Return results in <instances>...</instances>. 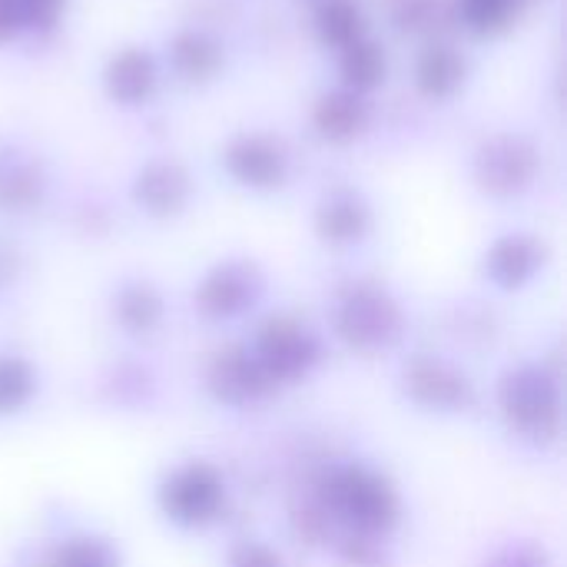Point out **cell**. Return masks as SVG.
Instances as JSON below:
<instances>
[{
  "label": "cell",
  "instance_id": "1",
  "mask_svg": "<svg viewBox=\"0 0 567 567\" xmlns=\"http://www.w3.org/2000/svg\"><path fill=\"white\" fill-rule=\"evenodd\" d=\"M319 508L329 522L342 525L349 535L359 538H385L402 515L395 488L365 465H342L332 468L319 482Z\"/></svg>",
  "mask_w": 567,
  "mask_h": 567
},
{
  "label": "cell",
  "instance_id": "9",
  "mask_svg": "<svg viewBox=\"0 0 567 567\" xmlns=\"http://www.w3.org/2000/svg\"><path fill=\"white\" fill-rule=\"evenodd\" d=\"M259 292H262L259 269L252 262H246V259H226V262L213 266L203 276L193 299H196V309L206 319L226 322V319H236L246 309H252Z\"/></svg>",
  "mask_w": 567,
  "mask_h": 567
},
{
  "label": "cell",
  "instance_id": "18",
  "mask_svg": "<svg viewBox=\"0 0 567 567\" xmlns=\"http://www.w3.org/2000/svg\"><path fill=\"white\" fill-rule=\"evenodd\" d=\"M468 80V60L452 43H429L415 60V86L425 100H452Z\"/></svg>",
  "mask_w": 567,
  "mask_h": 567
},
{
  "label": "cell",
  "instance_id": "27",
  "mask_svg": "<svg viewBox=\"0 0 567 567\" xmlns=\"http://www.w3.org/2000/svg\"><path fill=\"white\" fill-rule=\"evenodd\" d=\"M229 567H282V558L262 542H239L229 551Z\"/></svg>",
  "mask_w": 567,
  "mask_h": 567
},
{
  "label": "cell",
  "instance_id": "29",
  "mask_svg": "<svg viewBox=\"0 0 567 567\" xmlns=\"http://www.w3.org/2000/svg\"><path fill=\"white\" fill-rule=\"evenodd\" d=\"M20 30H23V20H20L17 0H0V47L10 43Z\"/></svg>",
  "mask_w": 567,
  "mask_h": 567
},
{
  "label": "cell",
  "instance_id": "4",
  "mask_svg": "<svg viewBox=\"0 0 567 567\" xmlns=\"http://www.w3.org/2000/svg\"><path fill=\"white\" fill-rule=\"evenodd\" d=\"M538 150L522 133H495L472 156V179L492 199H515L538 179Z\"/></svg>",
  "mask_w": 567,
  "mask_h": 567
},
{
  "label": "cell",
  "instance_id": "23",
  "mask_svg": "<svg viewBox=\"0 0 567 567\" xmlns=\"http://www.w3.org/2000/svg\"><path fill=\"white\" fill-rule=\"evenodd\" d=\"M462 23L478 37H495L508 30L518 17V0H458Z\"/></svg>",
  "mask_w": 567,
  "mask_h": 567
},
{
  "label": "cell",
  "instance_id": "22",
  "mask_svg": "<svg viewBox=\"0 0 567 567\" xmlns=\"http://www.w3.org/2000/svg\"><path fill=\"white\" fill-rule=\"evenodd\" d=\"M43 567H120V555L103 538H70L47 555Z\"/></svg>",
  "mask_w": 567,
  "mask_h": 567
},
{
  "label": "cell",
  "instance_id": "3",
  "mask_svg": "<svg viewBox=\"0 0 567 567\" xmlns=\"http://www.w3.org/2000/svg\"><path fill=\"white\" fill-rule=\"evenodd\" d=\"M498 409L512 432L532 442H551L561 432V385L542 365H522L498 385Z\"/></svg>",
  "mask_w": 567,
  "mask_h": 567
},
{
  "label": "cell",
  "instance_id": "12",
  "mask_svg": "<svg viewBox=\"0 0 567 567\" xmlns=\"http://www.w3.org/2000/svg\"><path fill=\"white\" fill-rule=\"evenodd\" d=\"M100 83H103V93H106L110 103H116L123 110H136V106H146L156 96L159 63L146 47H136V43L120 47L103 63Z\"/></svg>",
  "mask_w": 567,
  "mask_h": 567
},
{
  "label": "cell",
  "instance_id": "20",
  "mask_svg": "<svg viewBox=\"0 0 567 567\" xmlns=\"http://www.w3.org/2000/svg\"><path fill=\"white\" fill-rule=\"evenodd\" d=\"M163 296L150 282H123L113 296V319L126 336H150L163 322Z\"/></svg>",
  "mask_w": 567,
  "mask_h": 567
},
{
  "label": "cell",
  "instance_id": "13",
  "mask_svg": "<svg viewBox=\"0 0 567 567\" xmlns=\"http://www.w3.org/2000/svg\"><path fill=\"white\" fill-rule=\"evenodd\" d=\"M312 226H316V236L326 246L346 249V246H355V243H362L369 236V229H372V206L365 203V196L359 189L336 186V189H329L319 199Z\"/></svg>",
  "mask_w": 567,
  "mask_h": 567
},
{
  "label": "cell",
  "instance_id": "21",
  "mask_svg": "<svg viewBox=\"0 0 567 567\" xmlns=\"http://www.w3.org/2000/svg\"><path fill=\"white\" fill-rule=\"evenodd\" d=\"M316 33L329 50H342L355 40H362L365 30V13L355 0H319L316 7Z\"/></svg>",
  "mask_w": 567,
  "mask_h": 567
},
{
  "label": "cell",
  "instance_id": "7",
  "mask_svg": "<svg viewBox=\"0 0 567 567\" xmlns=\"http://www.w3.org/2000/svg\"><path fill=\"white\" fill-rule=\"evenodd\" d=\"M223 169L229 179L252 193H276L289 183V153L269 133H236L223 146Z\"/></svg>",
  "mask_w": 567,
  "mask_h": 567
},
{
  "label": "cell",
  "instance_id": "17",
  "mask_svg": "<svg viewBox=\"0 0 567 567\" xmlns=\"http://www.w3.org/2000/svg\"><path fill=\"white\" fill-rule=\"evenodd\" d=\"M166 56H169V70L189 86H203L216 80L223 70V43L213 33L196 30V27L176 30L169 37Z\"/></svg>",
  "mask_w": 567,
  "mask_h": 567
},
{
  "label": "cell",
  "instance_id": "8",
  "mask_svg": "<svg viewBox=\"0 0 567 567\" xmlns=\"http://www.w3.org/2000/svg\"><path fill=\"white\" fill-rule=\"evenodd\" d=\"M319 352H322L319 339L289 316H272L269 322H262L252 346V355L259 359V365L269 372L276 385L306 379L309 369L319 362Z\"/></svg>",
  "mask_w": 567,
  "mask_h": 567
},
{
  "label": "cell",
  "instance_id": "10",
  "mask_svg": "<svg viewBox=\"0 0 567 567\" xmlns=\"http://www.w3.org/2000/svg\"><path fill=\"white\" fill-rule=\"evenodd\" d=\"M136 209L150 219H176L193 199V176L179 159H146L130 183Z\"/></svg>",
  "mask_w": 567,
  "mask_h": 567
},
{
  "label": "cell",
  "instance_id": "11",
  "mask_svg": "<svg viewBox=\"0 0 567 567\" xmlns=\"http://www.w3.org/2000/svg\"><path fill=\"white\" fill-rule=\"evenodd\" d=\"M206 385H209V392H213V399L219 405H233V409L256 405V402H262L266 395L276 392V382L269 379V372L259 365V359L246 346L223 349L209 362Z\"/></svg>",
  "mask_w": 567,
  "mask_h": 567
},
{
  "label": "cell",
  "instance_id": "15",
  "mask_svg": "<svg viewBox=\"0 0 567 567\" xmlns=\"http://www.w3.org/2000/svg\"><path fill=\"white\" fill-rule=\"evenodd\" d=\"M312 126L316 133L332 146H349L362 140L372 126V103L346 86L326 90L312 106Z\"/></svg>",
  "mask_w": 567,
  "mask_h": 567
},
{
  "label": "cell",
  "instance_id": "14",
  "mask_svg": "<svg viewBox=\"0 0 567 567\" xmlns=\"http://www.w3.org/2000/svg\"><path fill=\"white\" fill-rule=\"evenodd\" d=\"M545 259H548V249L542 239H535L528 233H508L488 246L485 276L498 289L515 292V289H525L545 269Z\"/></svg>",
  "mask_w": 567,
  "mask_h": 567
},
{
  "label": "cell",
  "instance_id": "19",
  "mask_svg": "<svg viewBox=\"0 0 567 567\" xmlns=\"http://www.w3.org/2000/svg\"><path fill=\"white\" fill-rule=\"evenodd\" d=\"M385 76H389V53L369 33L339 50V86L365 96V93L379 90L385 83Z\"/></svg>",
  "mask_w": 567,
  "mask_h": 567
},
{
  "label": "cell",
  "instance_id": "24",
  "mask_svg": "<svg viewBox=\"0 0 567 567\" xmlns=\"http://www.w3.org/2000/svg\"><path fill=\"white\" fill-rule=\"evenodd\" d=\"M37 392V375L27 359L3 355L0 359V415L20 412Z\"/></svg>",
  "mask_w": 567,
  "mask_h": 567
},
{
  "label": "cell",
  "instance_id": "26",
  "mask_svg": "<svg viewBox=\"0 0 567 567\" xmlns=\"http://www.w3.org/2000/svg\"><path fill=\"white\" fill-rule=\"evenodd\" d=\"M17 7H20L23 30H33V33L56 30L66 13V0H17Z\"/></svg>",
  "mask_w": 567,
  "mask_h": 567
},
{
  "label": "cell",
  "instance_id": "25",
  "mask_svg": "<svg viewBox=\"0 0 567 567\" xmlns=\"http://www.w3.org/2000/svg\"><path fill=\"white\" fill-rule=\"evenodd\" d=\"M389 13L402 33H429L439 20V0H392Z\"/></svg>",
  "mask_w": 567,
  "mask_h": 567
},
{
  "label": "cell",
  "instance_id": "2",
  "mask_svg": "<svg viewBox=\"0 0 567 567\" xmlns=\"http://www.w3.org/2000/svg\"><path fill=\"white\" fill-rule=\"evenodd\" d=\"M405 316L395 296L375 282L349 286L336 302V336L362 355H379L399 346Z\"/></svg>",
  "mask_w": 567,
  "mask_h": 567
},
{
  "label": "cell",
  "instance_id": "16",
  "mask_svg": "<svg viewBox=\"0 0 567 567\" xmlns=\"http://www.w3.org/2000/svg\"><path fill=\"white\" fill-rule=\"evenodd\" d=\"M47 176L40 163L13 143H0V213H30L43 203Z\"/></svg>",
  "mask_w": 567,
  "mask_h": 567
},
{
  "label": "cell",
  "instance_id": "5",
  "mask_svg": "<svg viewBox=\"0 0 567 567\" xmlns=\"http://www.w3.org/2000/svg\"><path fill=\"white\" fill-rule=\"evenodd\" d=\"M159 508L173 525L183 528H206L226 508V485L223 475L206 462H189L166 475L159 485Z\"/></svg>",
  "mask_w": 567,
  "mask_h": 567
},
{
  "label": "cell",
  "instance_id": "28",
  "mask_svg": "<svg viewBox=\"0 0 567 567\" xmlns=\"http://www.w3.org/2000/svg\"><path fill=\"white\" fill-rule=\"evenodd\" d=\"M488 567H548V558L535 545H512V548H505Z\"/></svg>",
  "mask_w": 567,
  "mask_h": 567
},
{
  "label": "cell",
  "instance_id": "6",
  "mask_svg": "<svg viewBox=\"0 0 567 567\" xmlns=\"http://www.w3.org/2000/svg\"><path fill=\"white\" fill-rule=\"evenodd\" d=\"M402 392L412 405L425 412L455 415L475 405L472 379L445 359L435 355H412L402 369Z\"/></svg>",
  "mask_w": 567,
  "mask_h": 567
}]
</instances>
